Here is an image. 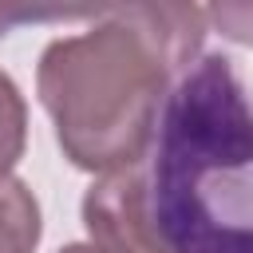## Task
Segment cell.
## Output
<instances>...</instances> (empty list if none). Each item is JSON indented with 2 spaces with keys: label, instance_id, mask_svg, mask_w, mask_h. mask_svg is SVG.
<instances>
[{
  "label": "cell",
  "instance_id": "5",
  "mask_svg": "<svg viewBox=\"0 0 253 253\" xmlns=\"http://www.w3.org/2000/svg\"><path fill=\"white\" fill-rule=\"evenodd\" d=\"M63 253H99L95 245H71V249H63Z\"/></svg>",
  "mask_w": 253,
  "mask_h": 253
},
{
  "label": "cell",
  "instance_id": "2",
  "mask_svg": "<svg viewBox=\"0 0 253 253\" xmlns=\"http://www.w3.org/2000/svg\"><path fill=\"white\" fill-rule=\"evenodd\" d=\"M40 241V210L24 182L0 174V253H32Z\"/></svg>",
  "mask_w": 253,
  "mask_h": 253
},
{
  "label": "cell",
  "instance_id": "1",
  "mask_svg": "<svg viewBox=\"0 0 253 253\" xmlns=\"http://www.w3.org/2000/svg\"><path fill=\"white\" fill-rule=\"evenodd\" d=\"M206 12L190 4L99 8L95 28L47 43L40 99L67 158L83 170H123L146 158L170 71L190 67Z\"/></svg>",
  "mask_w": 253,
  "mask_h": 253
},
{
  "label": "cell",
  "instance_id": "3",
  "mask_svg": "<svg viewBox=\"0 0 253 253\" xmlns=\"http://www.w3.org/2000/svg\"><path fill=\"white\" fill-rule=\"evenodd\" d=\"M24 150V99L16 83L0 71V174L20 158Z\"/></svg>",
  "mask_w": 253,
  "mask_h": 253
},
{
  "label": "cell",
  "instance_id": "4",
  "mask_svg": "<svg viewBox=\"0 0 253 253\" xmlns=\"http://www.w3.org/2000/svg\"><path fill=\"white\" fill-rule=\"evenodd\" d=\"M206 16L217 20L229 40L253 43V4H217V8H210Z\"/></svg>",
  "mask_w": 253,
  "mask_h": 253
}]
</instances>
